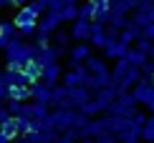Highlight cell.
Masks as SVG:
<instances>
[{
    "label": "cell",
    "instance_id": "obj_1",
    "mask_svg": "<svg viewBox=\"0 0 154 143\" xmlns=\"http://www.w3.org/2000/svg\"><path fill=\"white\" fill-rule=\"evenodd\" d=\"M76 118H79V110H53V113L48 115V121H46V128H51V131H56L58 136L63 133H68L71 128H76Z\"/></svg>",
    "mask_w": 154,
    "mask_h": 143
},
{
    "label": "cell",
    "instance_id": "obj_2",
    "mask_svg": "<svg viewBox=\"0 0 154 143\" xmlns=\"http://www.w3.org/2000/svg\"><path fill=\"white\" fill-rule=\"evenodd\" d=\"M137 106H139V103L134 101L131 93H121V90H119V98H116V103H114L111 108H109V115H119V118H134Z\"/></svg>",
    "mask_w": 154,
    "mask_h": 143
},
{
    "label": "cell",
    "instance_id": "obj_3",
    "mask_svg": "<svg viewBox=\"0 0 154 143\" xmlns=\"http://www.w3.org/2000/svg\"><path fill=\"white\" fill-rule=\"evenodd\" d=\"M63 25V13H46V15L38 20V33L46 35H56Z\"/></svg>",
    "mask_w": 154,
    "mask_h": 143
},
{
    "label": "cell",
    "instance_id": "obj_4",
    "mask_svg": "<svg viewBox=\"0 0 154 143\" xmlns=\"http://www.w3.org/2000/svg\"><path fill=\"white\" fill-rule=\"evenodd\" d=\"M51 113H53V110H51V106H43V103H33V101H30V103H25V115H23V118L46 126V121H48Z\"/></svg>",
    "mask_w": 154,
    "mask_h": 143
},
{
    "label": "cell",
    "instance_id": "obj_5",
    "mask_svg": "<svg viewBox=\"0 0 154 143\" xmlns=\"http://www.w3.org/2000/svg\"><path fill=\"white\" fill-rule=\"evenodd\" d=\"M116 98H119V90L114 88V86H109V88H101V90H96L94 93V101L99 103L101 108H104V113H109V108L116 103Z\"/></svg>",
    "mask_w": 154,
    "mask_h": 143
},
{
    "label": "cell",
    "instance_id": "obj_6",
    "mask_svg": "<svg viewBox=\"0 0 154 143\" xmlns=\"http://www.w3.org/2000/svg\"><path fill=\"white\" fill-rule=\"evenodd\" d=\"M30 101L33 103H43V106H51V101H53V88L46 86V83H35V86H30Z\"/></svg>",
    "mask_w": 154,
    "mask_h": 143
},
{
    "label": "cell",
    "instance_id": "obj_7",
    "mask_svg": "<svg viewBox=\"0 0 154 143\" xmlns=\"http://www.w3.org/2000/svg\"><path fill=\"white\" fill-rule=\"evenodd\" d=\"M63 53H66V50L58 48V45H48V48L41 50V55L35 58V63H41L43 68H48V66H53V63H61V55Z\"/></svg>",
    "mask_w": 154,
    "mask_h": 143
},
{
    "label": "cell",
    "instance_id": "obj_8",
    "mask_svg": "<svg viewBox=\"0 0 154 143\" xmlns=\"http://www.w3.org/2000/svg\"><path fill=\"white\" fill-rule=\"evenodd\" d=\"M63 75H66V70H63L61 63H53V66L43 68V83H46V86H51V88L61 86V83H63Z\"/></svg>",
    "mask_w": 154,
    "mask_h": 143
},
{
    "label": "cell",
    "instance_id": "obj_9",
    "mask_svg": "<svg viewBox=\"0 0 154 143\" xmlns=\"http://www.w3.org/2000/svg\"><path fill=\"white\" fill-rule=\"evenodd\" d=\"M91 25H94L91 20H81L79 18V20L71 25V38L76 43H88L91 40Z\"/></svg>",
    "mask_w": 154,
    "mask_h": 143
},
{
    "label": "cell",
    "instance_id": "obj_10",
    "mask_svg": "<svg viewBox=\"0 0 154 143\" xmlns=\"http://www.w3.org/2000/svg\"><path fill=\"white\" fill-rule=\"evenodd\" d=\"M131 95H134V101H137V103L146 106V103H149V101L154 98V83L149 80V78H144V80H142L137 88L131 90Z\"/></svg>",
    "mask_w": 154,
    "mask_h": 143
},
{
    "label": "cell",
    "instance_id": "obj_11",
    "mask_svg": "<svg viewBox=\"0 0 154 143\" xmlns=\"http://www.w3.org/2000/svg\"><path fill=\"white\" fill-rule=\"evenodd\" d=\"M5 80H8L10 88L30 86V80H28V78H25V73H23V68H18V66H8V68H5Z\"/></svg>",
    "mask_w": 154,
    "mask_h": 143
},
{
    "label": "cell",
    "instance_id": "obj_12",
    "mask_svg": "<svg viewBox=\"0 0 154 143\" xmlns=\"http://www.w3.org/2000/svg\"><path fill=\"white\" fill-rule=\"evenodd\" d=\"M91 48H99V50H104L106 48V43H109V28L106 25H101V23H94L91 25Z\"/></svg>",
    "mask_w": 154,
    "mask_h": 143
},
{
    "label": "cell",
    "instance_id": "obj_13",
    "mask_svg": "<svg viewBox=\"0 0 154 143\" xmlns=\"http://www.w3.org/2000/svg\"><path fill=\"white\" fill-rule=\"evenodd\" d=\"M15 38H20L18 25L13 23V20H3V28H0V50H5L13 40H15Z\"/></svg>",
    "mask_w": 154,
    "mask_h": 143
},
{
    "label": "cell",
    "instance_id": "obj_14",
    "mask_svg": "<svg viewBox=\"0 0 154 143\" xmlns=\"http://www.w3.org/2000/svg\"><path fill=\"white\" fill-rule=\"evenodd\" d=\"M91 45L88 43H76L71 50H68V55H71V63H76V66H81V63H86L88 58H91L94 53H91Z\"/></svg>",
    "mask_w": 154,
    "mask_h": 143
},
{
    "label": "cell",
    "instance_id": "obj_15",
    "mask_svg": "<svg viewBox=\"0 0 154 143\" xmlns=\"http://www.w3.org/2000/svg\"><path fill=\"white\" fill-rule=\"evenodd\" d=\"M86 68H88V73L91 75H106V73H111L106 66V58L104 55H91L86 60Z\"/></svg>",
    "mask_w": 154,
    "mask_h": 143
},
{
    "label": "cell",
    "instance_id": "obj_16",
    "mask_svg": "<svg viewBox=\"0 0 154 143\" xmlns=\"http://www.w3.org/2000/svg\"><path fill=\"white\" fill-rule=\"evenodd\" d=\"M23 73H25V78L30 80V86H35V83L43 80V66H41V63H35V60H30L28 66L23 68Z\"/></svg>",
    "mask_w": 154,
    "mask_h": 143
},
{
    "label": "cell",
    "instance_id": "obj_17",
    "mask_svg": "<svg viewBox=\"0 0 154 143\" xmlns=\"http://www.w3.org/2000/svg\"><path fill=\"white\" fill-rule=\"evenodd\" d=\"M68 95H71V88H66L63 83H61V86H56V88H53V101H51V108H53V110L63 108V103L68 101Z\"/></svg>",
    "mask_w": 154,
    "mask_h": 143
},
{
    "label": "cell",
    "instance_id": "obj_18",
    "mask_svg": "<svg viewBox=\"0 0 154 143\" xmlns=\"http://www.w3.org/2000/svg\"><path fill=\"white\" fill-rule=\"evenodd\" d=\"M13 23H15V25H28V23H38V15H35V13L28 8V5H25V8H20V10L15 13Z\"/></svg>",
    "mask_w": 154,
    "mask_h": 143
},
{
    "label": "cell",
    "instance_id": "obj_19",
    "mask_svg": "<svg viewBox=\"0 0 154 143\" xmlns=\"http://www.w3.org/2000/svg\"><path fill=\"white\" fill-rule=\"evenodd\" d=\"M0 133H3L8 141H18V138H20V128H18V121H15V118H10L8 123H3V126H0Z\"/></svg>",
    "mask_w": 154,
    "mask_h": 143
},
{
    "label": "cell",
    "instance_id": "obj_20",
    "mask_svg": "<svg viewBox=\"0 0 154 143\" xmlns=\"http://www.w3.org/2000/svg\"><path fill=\"white\" fill-rule=\"evenodd\" d=\"M126 60H129L134 68H144L146 63H149V55L142 53V50H137V48H129V53H126Z\"/></svg>",
    "mask_w": 154,
    "mask_h": 143
},
{
    "label": "cell",
    "instance_id": "obj_21",
    "mask_svg": "<svg viewBox=\"0 0 154 143\" xmlns=\"http://www.w3.org/2000/svg\"><path fill=\"white\" fill-rule=\"evenodd\" d=\"M79 113H81V115H86V118H91V121H94V115H101V113H104V108H101L99 103H96V101L91 98L88 103H83V106H81V110H79Z\"/></svg>",
    "mask_w": 154,
    "mask_h": 143
},
{
    "label": "cell",
    "instance_id": "obj_22",
    "mask_svg": "<svg viewBox=\"0 0 154 143\" xmlns=\"http://www.w3.org/2000/svg\"><path fill=\"white\" fill-rule=\"evenodd\" d=\"M79 18H81V20H91L94 23V18H96V3H94V0L79 5Z\"/></svg>",
    "mask_w": 154,
    "mask_h": 143
},
{
    "label": "cell",
    "instance_id": "obj_23",
    "mask_svg": "<svg viewBox=\"0 0 154 143\" xmlns=\"http://www.w3.org/2000/svg\"><path fill=\"white\" fill-rule=\"evenodd\" d=\"M8 101L28 103V101H30V86H23V88H10V98H8Z\"/></svg>",
    "mask_w": 154,
    "mask_h": 143
},
{
    "label": "cell",
    "instance_id": "obj_24",
    "mask_svg": "<svg viewBox=\"0 0 154 143\" xmlns=\"http://www.w3.org/2000/svg\"><path fill=\"white\" fill-rule=\"evenodd\" d=\"M71 33H63V30H58V33L53 35V45H58V48H63V50H71L73 45H71Z\"/></svg>",
    "mask_w": 154,
    "mask_h": 143
},
{
    "label": "cell",
    "instance_id": "obj_25",
    "mask_svg": "<svg viewBox=\"0 0 154 143\" xmlns=\"http://www.w3.org/2000/svg\"><path fill=\"white\" fill-rule=\"evenodd\" d=\"M5 106H8L10 115L13 118H23L25 115V103H18V101H5Z\"/></svg>",
    "mask_w": 154,
    "mask_h": 143
},
{
    "label": "cell",
    "instance_id": "obj_26",
    "mask_svg": "<svg viewBox=\"0 0 154 143\" xmlns=\"http://www.w3.org/2000/svg\"><path fill=\"white\" fill-rule=\"evenodd\" d=\"M28 8L33 10L38 18H43V15L48 13V0H30V3H28Z\"/></svg>",
    "mask_w": 154,
    "mask_h": 143
},
{
    "label": "cell",
    "instance_id": "obj_27",
    "mask_svg": "<svg viewBox=\"0 0 154 143\" xmlns=\"http://www.w3.org/2000/svg\"><path fill=\"white\" fill-rule=\"evenodd\" d=\"M142 141H146V143H154V115H149L146 126L142 128Z\"/></svg>",
    "mask_w": 154,
    "mask_h": 143
},
{
    "label": "cell",
    "instance_id": "obj_28",
    "mask_svg": "<svg viewBox=\"0 0 154 143\" xmlns=\"http://www.w3.org/2000/svg\"><path fill=\"white\" fill-rule=\"evenodd\" d=\"M10 98V86L5 80V70H0V103H5Z\"/></svg>",
    "mask_w": 154,
    "mask_h": 143
},
{
    "label": "cell",
    "instance_id": "obj_29",
    "mask_svg": "<svg viewBox=\"0 0 154 143\" xmlns=\"http://www.w3.org/2000/svg\"><path fill=\"white\" fill-rule=\"evenodd\" d=\"M66 8H71L68 0H48V13H63Z\"/></svg>",
    "mask_w": 154,
    "mask_h": 143
},
{
    "label": "cell",
    "instance_id": "obj_30",
    "mask_svg": "<svg viewBox=\"0 0 154 143\" xmlns=\"http://www.w3.org/2000/svg\"><path fill=\"white\" fill-rule=\"evenodd\" d=\"M134 48H137V50H142V53H146V55H149V53H152V48H154V43L149 40V38H144V35H142V38H139L137 43H134Z\"/></svg>",
    "mask_w": 154,
    "mask_h": 143
},
{
    "label": "cell",
    "instance_id": "obj_31",
    "mask_svg": "<svg viewBox=\"0 0 154 143\" xmlns=\"http://www.w3.org/2000/svg\"><path fill=\"white\" fill-rule=\"evenodd\" d=\"M18 33H20V38H28V35H33L38 33V23H28V25H18Z\"/></svg>",
    "mask_w": 154,
    "mask_h": 143
},
{
    "label": "cell",
    "instance_id": "obj_32",
    "mask_svg": "<svg viewBox=\"0 0 154 143\" xmlns=\"http://www.w3.org/2000/svg\"><path fill=\"white\" fill-rule=\"evenodd\" d=\"M76 20H79V5H71L63 10V23H76Z\"/></svg>",
    "mask_w": 154,
    "mask_h": 143
},
{
    "label": "cell",
    "instance_id": "obj_33",
    "mask_svg": "<svg viewBox=\"0 0 154 143\" xmlns=\"http://www.w3.org/2000/svg\"><path fill=\"white\" fill-rule=\"evenodd\" d=\"M51 38H53V35H46V33H35V45H38V48H48V45H51Z\"/></svg>",
    "mask_w": 154,
    "mask_h": 143
},
{
    "label": "cell",
    "instance_id": "obj_34",
    "mask_svg": "<svg viewBox=\"0 0 154 143\" xmlns=\"http://www.w3.org/2000/svg\"><path fill=\"white\" fill-rule=\"evenodd\" d=\"M10 118H13V115H10L8 106H5V103H0V126H3V123H8Z\"/></svg>",
    "mask_w": 154,
    "mask_h": 143
},
{
    "label": "cell",
    "instance_id": "obj_35",
    "mask_svg": "<svg viewBox=\"0 0 154 143\" xmlns=\"http://www.w3.org/2000/svg\"><path fill=\"white\" fill-rule=\"evenodd\" d=\"M144 38H149V40L154 43V23H152V25H149V28H146V30H144Z\"/></svg>",
    "mask_w": 154,
    "mask_h": 143
},
{
    "label": "cell",
    "instance_id": "obj_36",
    "mask_svg": "<svg viewBox=\"0 0 154 143\" xmlns=\"http://www.w3.org/2000/svg\"><path fill=\"white\" fill-rule=\"evenodd\" d=\"M146 110H149V115H154V98H152L149 103H146Z\"/></svg>",
    "mask_w": 154,
    "mask_h": 143
},
{
    "label": "cell",
    "instance_id": "obj_37",
    "mask_svg": "<svg viewBox=\"0 0 154 143\" xmlns=\"http://www.w3.org/2000/svg\"><path fill=\"white\" fill-rule=\"evenodd\" d=\"M149 60H154V48H152V53H149Z\"/></svg>",
    "mask_w": 154,
    "mask_h": 143
},
{
    "label": "cell",
    "instance_id": "obj_38",
    "mask_svg": "<svg viewBox=\"0 0 154 143\" xmlns=\"http://www.w3.org/2000/svg\"><path fill=\"white\" fill-rule=\"evenodd\" d=\"M94 3H111V0H94Z\"/></svg>",
    "mask_w": 154,
    "mask_h": 143
},
{
    "label": "cell",
    "instance_id": "obj_39",
    "mask_svg": "<svg viewBox=\"0 0 154 143\" xmlns=\"http://www.w3.org/2000/svg\"><path fill=\"white\" fill-rule=\"evenodd\" d=\"M76 3H79V0H68V5H76Z\"/></svg>",
    "mask_w": 154,
    "mask_h": 143
},
{
    "label": "cell",
    "instance_id": "obj_40",
    "mask_svg": "<svg viewBox=\"0 0 154 143\" xmlns=\"http://www.w3.org/2000/svg\"><path fill=\"white\" fill-rule=\"evenodd\" d=\"M20 141H23V138H18V141H10V143H20Z\"/></svg>",
    "mask_w": 154,
    "mask_h": 143
},
{
    "label": "cell",
    "instance_id": "obj_41",
    "mask_svg": "<svg viewBox=\"0 0 154 143\" xmlns=\"http://www.w3.org/2000/svg\"><path fill=\"white\" fill-rule=\"evenodd\" d=\"M20 143H30V141H25V138H23V141H20Z\"/></svg>",
    "mask_w": 154,
    "mask_h": 143
},
{
    "label": "cell",
    "instance_id": "obj_42",
    "mask_svg": "<svg viewBox=\"0 0 154 143\" xmlns=\"http://www.w3.org/2000/svg\"><path fill=\"white\" fill-rule=\"evenodd\" d=\"M0 28H3V20H0Z\"/></svg>",
    "mask_w": 154,
    "mask_h": 143
},
{
    "label": "cell",
    "instance_id": "obj_43",
    "mask_svg": "<svg viewBox=\"0 0 154 143\" xmlns=\"http://www.w3.org/2000/svg\"><path fill=\"white\" fill-rule=\"evenodd\" d=\"M152 5H154V0H152Z\"/></svg>",
    "mask_w": 154,
    "mask_h": 143
},
{
    "label": "cell",
    "instance_id": "obj_44",
    "mask_svg": "<svg viewBox=\"0 0 154 143\" xmlns=\"http://www.w3.org/2000/svg\"><path fill=\"white\" fill-rule=\"evenodd\" d=\"M0 70H3V68H0Z\"/></svg>",
    "mask_w": 154,
    "mask_h": 143
}]
</instances>
